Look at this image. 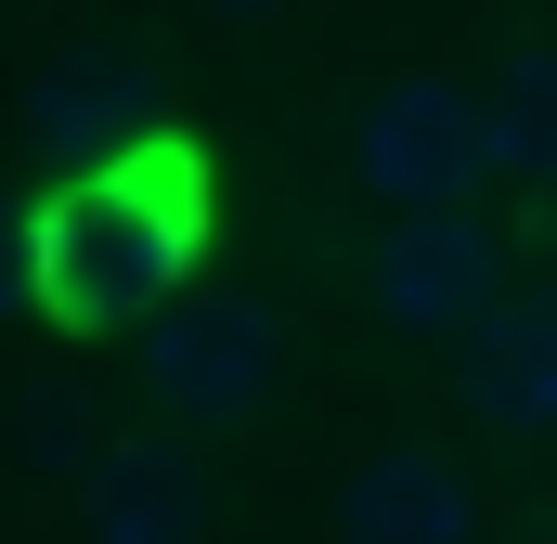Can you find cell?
I'll return each instance as SVG.
<instances>
[{
	"label": "cell",
	"instance_id": "obj_11",
	"mask_svg": "<svg viewBox=\"0 0 557 544\" xmlns=\"http://www.w3.org/2000/svg\"><path fill=\"white\" fill-rule=\"evenodd\" d=\"M208 13H221V26H260V13H273V0H208Z\"/></svg>",
	"mask_w": 557,
	"mask_h": 544
},
{
	"label": "cell",
	"instance_id": "obj_8",
	"mask_svg": "<svg viewBox=\"0 0 557 544\" xmlns=\"http://www.w3.org/2000/svg\"><path fill=\"white\" fill-rule=\"evenodd\" d=\"M91 544H208V467L169 441L91 454Z\"/></svg>",
	"mask_w": 557,
	"mask_h": 544
},
{
	"label": "cell",
	"instance_id": "obj_2",
	"mask_svg": "<svg viewBox=\"0 0 557 544\" xmlns=\"http://www.w3.org/2000/svg\"><path fill=\"white\" fill-rule=\"evenodd\" d=\"M519 285H506V247H493V221L480 208H403V221H376V247H363V324L376 337H416V350H467L493 311H506Z\"/></svg>",
	"mask_w": 557,
	"mask_h": 544
},
{
	"label": "cell",
	"instance_id": "obj_3",
	"mask_svg": "<svg viewBox=\"0 0 557 544\" xmlns=\"http://www.w3.org/2000/svg\"><path fill=\"white\" fill-rule=\"evenodd\" d=\"M350 182L403 221V208H467L493 182V131H480V78H441V65H403L363 91L350 118Z\"/></svg>",
	"mask_w": 557,
	"mask_h": 544
},
{
	"label": "cell",
	"instance_id": "obj_10",
	"mask_svg": "<svg viewBox=\"0 0 557 544\" xmlns=\"http://www.w3.org/2000/svg\"><path fill=\"white\" fill-rule=\"evenodd\" d=\"M0 311H26V208H0Z\"/></svg>",
	"mask_w": 557,
	"mask_h": 544
},
{
	"label": "cell",
	"instance_id": "obj_7",
	"mask_svg": "<svg viewBox=\"0 0 557 544\" xmlns=\"http://www.w3.org/2000/svg\"><path fill=\"white\" fill-rule=\"evenodd\" d=\"M143 131H156V78H143L131 52H65V65L26 91V143H39V156H65V169L131 156Z\"/></svg>",
	"mask_w": 557,
	"mask_h": 544
},
{
	"label": "cell",
	"instance_id": "obj_5",
	"mask_svg": "<svg viewBox=\"0 0 557 544\" xmlns=\"http://www.w3.org/2000/svg\"><path fill=\"white\" fill-rule=\"evenodd\" d=\"M324 519H337V544H480V480L441 441H376L337 467Z\"/></svg>",
	"mask_w": 557,
	"mask_h": 544
},
{
	"label": "cell",
	"instance_id": "obj_9",
	"mask_svg": "<svg viewBox=\"0 0 557 544\" xmlns=\"http://www.w3.org/2000/svg\"><path fill=\"white\" fill-rule=\"evenodd\" d=\"M480 131H493V182L557 195V52H506V65H480Z\"/></svg>",
	"mask_w": 557,
	"mask_h": 544
},
{
	"label": "cell",
	"instance_id": "obj_6",
	"mask_svg": "<svg viewBox=\"0 0 557 544\" xmlns=\"http://www.w3.org/2000/svg\"><path fill=\"white\" fill-rule=\"evenodd\" d=\"M454 415L480 428V441H506V454H545L557 441V298H506L467 350H454Z\"/></svg>",
	"mask_w": 557,
	"mask_h": 544
},
{
	"label": "cell",
	"instance_id": "obj_1",
	"mask_svg": "<svg viewBox=\"0 0 557 544\" xmlns=\"http://www.w3.org/2000/svg\"><path fill=\"white\" fill-rule=\"evenodd\" d=\"M208 260V156L182 131H143L131 156L65 169L26 208V311L65 337H143Z\"/></svg>",
	"mask_w": 557,
	"mask_h": 544
},
{
	"label": "cell",
	"instance_id": "obj_4",
	"mask_svg": "<svg viewBox=\"0 0 557 544\" xmlns=\"http://www.w3.org/2000/svg\"><path fill=\"white\" fill-rule=\"evenodd\" d=\"M143 350V390L182 415V428H247V415L285 390V311L273 298H169L156 324L131 337Z\"/></svg>",
	"mask_w": 557,
	"mask_h": 544
}]
</instances>
